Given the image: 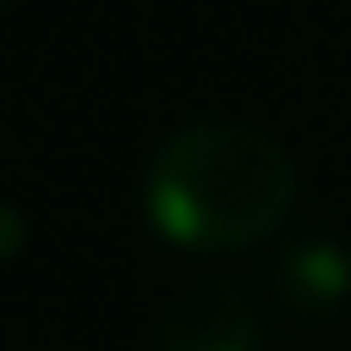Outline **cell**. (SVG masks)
<instances>
[{
	"mask_svg": "<svg viewBox=\"0 0 351 351\" xmlns=\"http://www.w3.org/2000/svg\"><path fill=\"white\" fill-rule=\"evenodd\" d=\"M19 241H25V216H19L12 204H0V259L19 253Z\"/></svg>",
	"mask_w": 351,
	"mask_h": 351,
	"instance_id": "277c9868",
	"label": "cell"
},
{
	"mask_svg": "<svg viewBox=\"0 0 351 351\" xmlns=\"http://www.w3.org/2000/svg\"><path fill=\"white\" fill-rule=\"evenodd\" d=\"M296 204V160L271 130L191 123L160 142L148 167V222L191 253H241L284 228Z\"/></svg>",
	"mask_w": 351,
	"mask_h": 351,
	"instance_id": "6da1fadb",
	"label": "cell"
},
{
	"mask_svg": "<svg viewBox=\"0 0 351 351\" xmlns=\"http://www.w3.org/2000/svg\"><path fill=\"white\" fill-rule=\"evenodd\" d=\"M284 290L302 308H339L351 296V259L333 241H308L284 259Z\"/></svg>",
	"mask_w": 351,
	"mask_h": 351,
	"instance_id": "3957f363",
	"label": "cell"
},
{
	"mask_svg": "<svg viewBox=\"0 0 351 351\" xmlns=\"http://www.w3.org/2000/svg\"><path fill=\"white\" fill-rule=\"evenodd\" d=\"M160 351H259V315L228 284H197L160 321Z\"/></svg>",
	"mask_w": 351,
	"mask_h": 351,
	"instance_id": "7a4b0ae2",
	"label": "cell"
}]
</instances>
